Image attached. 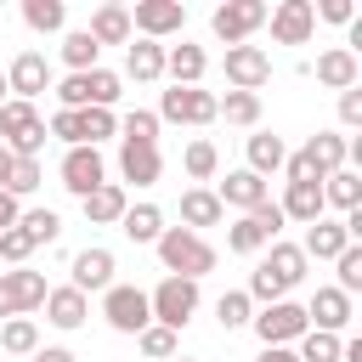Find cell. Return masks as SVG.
Segmentation results:
<instances>
[{"label":"cell","mask_w":362,"mask_h":362,"mask_svg":"<svg viewBox=\"0 0 362 362\" xmlns=\"http://www.w3.org/2000/svg\"><path fill=\"white\" fill-rule=\"evenodd\" d=\"M153 249H158V260H164V272H170V277L198 283L204 272H215V249H209L198 232H187V226H164Z\"/></svg>","instance_id":"6da1fadb"},{"label":"cell","mask_w":362,"mask_h":362,"mask_svg":"<svg viewBox=\"0 0 362 362\" xmlns=\"http://www.w3.org/2000/svg\"><path fill=\"white\" fill-rule=\"evenodd\" d=\"M0 147L11 158H40L45 147V119L34 113V102H0Z\"/></svg>","instance_id":"7a4b0ae2"},{"label":"cell","mask_w":362,"mask_h":362,"mask_svg":"<svg viewBox=\"0 0 362 362\" xmlns=\"http://www.w3.org/2000/svg\"><path fill=\"white\" fill-rule=\"evenodd\" d=\"M119 85H124V79H119L113 68H90V74H68V79L57 85V96H62V107H74V113H79V107H113V102H119Z\"/></svg>","instance_id":"3957f363"},{"label":"cell","mask_w":362,"mask_h":362,"mask_svg":"<svg viewBox=\"0 0 362 362\" xmlns=\"http://www.w3.org/2000/svg\"><path fill=\"white\" fill-rule=\"evenodd\" d=\"M147 305H153V322H158V328L181 334V328L192 322V311H198V283H187V277H164V283L147 294Z\"/></svg>","instance_id":"277c9868"},{"label":"cell","mask_w":362,"mask_h":362,"mask_svg":"<svg viewBox=\"0 0 362 362\" xmlns=\"http://www.w3.org/2000/svg\"><path fill=\"white\" fill-rule=\"evenodd\" d=\"M102 317H107V328H113V334H141V328L153 322V305H147V294H141V288L113 283V288L102 294Z\"/></svg>","instance_id":"5b68a950"},{"label":"cell","mask_w":362,"mask_h":362,"mask_svg":"<svg viewBox=\"0 0 362 362\" xmlns=\"http://www.w3.org/2000/svg\"><path fill=\"white\" fill-rule=\"evenodd\" d=\"M272 17V6L266 0H226V6H215V17H209V28H215V40H226V45H243L260 23Z\"/></svg>","instance_id":"8992f818"},{"label":"cell","mask_w":362,"mask_h":362,"mask_svg":"<svg viewBox=\"0 0 362 362\" xmlns=\"http://www.w3.org/2000/svg\"><path fill=\"white\" fill-rule=\"evenodd\" d=\"M45 277L40 272H28V266H17V272H0V317H28V311H40L45 305Z\"/></svg>","instance_id":"52a82bcc"},{"label":"cell","mask_w":362,"mask_h":362,"mask_svg":"<svg viewBox=\"0 0 362 362\" xmlns=\"http://www.w3.org/2000/svg\"><path fill=\"white\" fill-rule=\"evenodd\" d=\"M158 119H170V124H215V96L198 90V85H170L158 96Z\"/></svg>","instance_id":"ba28073f"},{"label":"cell","mask_w":362,"mask_h":362,"mask_svg":"<svg viewBox=\"0 0 362 362\" xmlns=\"http://www.w3.org/2000/svg\"><path fill=\"white\" fill-rule=\"evenodd\" d=\"M255 322V334H260V345H294L311 322H305V305H294V300H277V305H266V311H255L249 317Z\"/></svg>","instance_id":"9c48e42d"},{"label":"cell","mask_w":362,"mask_h":362,"mask_svg":"<svg viewBox=\"0 0 362 362\" xmlns=\"http://www.w3.org/2000/svg\"><path fill=\"white\" fill-rule=\"evenodd\" d=\"M226 79H232V90L260 96V85L272 79V57L260 45H226Z\"/></svg>","instance_id":"30bf717a"},{"label":"cell","mask_w":362,"mask_h":362,"mask_svg":"<svg viewBox=\"0 0 362 362\" xmlns=\"http://www.w3.org/2000/svg\"><path fill=\"white\" fill-rule=\"evenodd\" d=\"M181 23H187V6H181V0H136V11H130V34L141 28L147 40L181 34Z\"/></svg>","instance_id":"8fae6325"},{"label":"cell","mask_w":362,"mask_h":362,"mask_svg":"<svg viewBox=\"0 0 362 362\" xmlns=\"http://www.w3.org/2000/svg\"><path fill=\"white\" fill-rule=\"evenodd\" d=\"M102 181H107V164H102L96 147H68V153H62V187H68L74 198L96 192Z\"/></svg>","instance_id":"7c38bea8"},{"label":"cell","mask_w":362,"mask_h":362,"mask_svg":"<svg viewBox=\"0 0 362 362\" xmlns=\"http://www.w3.org/2000/svg\"><path fill=\"white\" fill-rule=\"evenodd\" d=\"M6 90H17V102H34L40 90H51V62L40 51H17L6 68Z\"/></svg>","instance_id":"4fadbf2b"},{"label":"cell","mask_w":362,"mask_h":362,"mask_svg":"<svg viewBox=\"0 0 362 362\" xmlns=\"http://www.w3.org/2000/svg\"><path fill=\"white\" fill-rule=\"evenodd\" d=\"M68 272H74V283H68V288H79L85 300H90L96 288L107 294V288H113V249H102V243H96V249H79Z\"/></svg>","instance_id":"5bb4252c"},{"label":"cell","mask_w":362,"mask_h":362,"mask_svg":"<svg viewBox=\"0 0 362 362\" xmlns=\"http://www.w3.org/2000/svg\"><path fill=\"white\" fill-rule=\"evenodd\" d=\"M266 23H272V40H277V45H305V40H311V28H317L311 0H283Z\"/></svg>","instance_id":"9a60e30c"},{"label":"cell","mask_w":362,"mask_h":362,"mask_svg":"<svg viewBox=\"0 0 362 362\" xmlns=\"http://www.w3.org/2000/svg\"><path fill=\"white\" fill-rule=\"evenodd\" d=\"M351 317H356V311H351V294H339L334 283H328V288H317V294H311V305H305V322H311V328H322V334L351 328Z\"/></svg>","instance_id":"2e32d148"},{"label":"cell","mask_w":362,"mask_h":362,"mask_svg":"<svg viewBox=\"0 0 362 362\" xmlns=\"http://www.w3.org/2000/svg\"><path fill=\"white\" fill-rule=\"evenodd\" d=\"M305 266H311V260L300 255V243H283V238H277V243H266V260H260V272H266V277H272L283 294H288V288L305 277Z\"/></svg>","instance_id":"e0dca14e"},{"label":"cell","mask_w":362,"mask_h":362,"mask_svg":"<svg viewBox=\"0 0 362 362\" xmlns=\"http://www.w3.org/2000/svg\"><path fill=\"white\" fill-rule=\"evenodd\" d=\"M158 170H164V158H158L153 141H124V147H119V175H124L130 187H153Z\"/></svg>","instance_id":"ac0fdd59"},{"label":"cell","mask_w":362,"mask_h":362,"mask_svg":"<svg viewBox=\"0 0 362 362\" xmlns=\"http://www.w3.org/2000/svg\"><path fill=\"white\" fill-rule=\"evenodd\" d=\"M215 198H221V209L232 204V209H243V215H249V209H260V204L272 198V187H266L255 170H232V175L221 181V192H215Z\"/></svg>","instance_id":"d6986e66"},{"label":"cell","mask_w":362,"mask_h":362,"mask_svg":"<svg viewBox=\"0 0 362 362\" xmlns=\"http://www.w3.org/2000/svg\"><path fill=\"white\" fill-rule=\"evenodd\" d=\"M283 221H300V226H311V221H322V181H288V192H283Z\"/></svg>","instance_id":"ffe728a7"},{"label":"cell","mask_w":362,"mask_h":362,"mask_svg":"<svg viewBox=\"0 0 362 362\" xmlns=\"http://www.w3.org/2000/svg\"><path fill=\"white\" fill-rule=\"evenodd\" d=\"M221 221H226V209H221V198H215L209 187H187V192H181V226H187V232L204 238V226H221Z\"/></svg>","instance_id":"44dd1931"},{"label":"cell","mask_w":362,"mask_h":362,"mask_svg":"<svg viewBox=\"0 0 362 362\" xmlns=\"http://www.w3.org/2000/svg\"><path fill=\"white\" fill-rule=\"evenodd\" d=\"M79 204H85V221H90V226H119V215L130 209V198H124V187H119V181H102V187H96V192H85Z\"/></svg>","instance_id":"7402d4cb"},{"label":"cell","mask_w":362,"mask_h":362,"mask_svg":"<svg viewBox=\"0 0 362 362\" xmlns=\"http://www.w3.org/2000/svg\"><path fill=\"white\" fill-rule=\"evenodd\" d=\"M317 79H322L328 90H351V85L362 79V62H356V51H345V45L322 51V57H317Z\"/></svg>","instance_id":"603a6c76"},{"label":"cell","mask_w":362,"mask_h":362,"mask_svg":"<svg viewBox=\"0 0 362 362\" xmlns=\"http://www.w3.org/2000/svg\"><path fill=\"white\" fill-rule=\"evenodd\" d=\"M345 249H351V238H345L339 221H311V232H305V243H300L305 260H339Z\"/></svg>","instance_id":"cb8c5ba5"},{"label":"cell","mask_w":362,"mask_h":362,"mask_svg":"<svg viewBox=\"0 0 362 362\" xmlns=\"http://www.w3.org/2000/svg\"><path fill=\"white\" fill-rule=\"evenodd\" d=\"M85 317H90V300H85L79 288H68V283H62V288H51V294H45V322H51V328H79Z\"/></svg>","instance_id":"d4e9b609"},{"label":"cell","mask_w":362,"mask_h":362,"mask_svg":"<svg viewBox=\"0 0 362 362\" xmlns=\"http://www.w3.org/2000/svg\"><path fill=\"white\" fill-rule=\"evenodd\" d=\"M124 74L141 79V85L164 79V45H158V40H136V45H124Z\"/></svg>","instance_id":"484cf974"},{"label":"cell","mask_w":362,"mask_h":362,"mask_svg":"<svg viewBox=\"0 0 362 362\" xmlns=\"http://www.w3.org/2000/svg\"><path fill=\"white\" fill-rule=\"evenodd\" d=\"M204 68H209L204 45H187V40H181V45H170V51H164V74H170L175 85H198V79H204Z\"/></svg>","instance_id":"4316f807"},{"label":"cell","mask_w":362,"mask_h":362,"mask_svg":"<svg viewBox=\"0 0 362 362\" xmlns=\"http://www.w3.org/2000/svg\"><path fill=\"white\" fill-rule=\"evenodd\" d=\"M96 45H130V11L124 6H96L90 28H85Z\"/></svg>","instance_id":"83f0119b"},{"label":"cell","mask_w":362,"mask_h":362,"mask_svg":"<svg viewBox=\"0 0 362 362\" xmlns=\"http://www.w3.org/2000/svg\"><path fill=\"white\" fill-rule=\"evenodd\" d=\"M305 153H311V164H317L322 175H334V170H345V158H351V141H345L339 130H317V136L305 141Z\"/></svg>","instance_id":"f1b7e54d"},{"label":"cell","mask_w":362,"mask_h":362,"mask_svg":"<svg viewBox=\"0 0 362 362\" xmlns=\"http://www.w3.org/2000/svg\"><path fill=\"white\" fill-rule=\"evenodd\" d=\"M119 232H124L130 243H158V232H164L158 204H130V209L119 215Z\"/></svg>","instance_id":"f546056e"},{"label":"cell","mask_w":362,"mask_h":362,"mask_svg":"<svg viewBox=\"0 0 362 362\" xmlns=\"http://www.w3.org/2000/svg\"><path fill=\"white\" fill-rule=\"evenodd\" d=\"M322 204H334V209H362V175L356 170H334V175H322Z\"/></svg>","instance_id":"4dcf8cb0"},{"label":"cell","mask_w":362,"mask_h":362,"mask_svg":"<svg viewBox=\"0 0 362 362\" xmlns=\"http://www.w3.org/2000/svg\"><path fill=\"white\" fill-rule=\"evenodd\" d=\"M283 158H288L283 136H266V130H260V136H249V164H243V170H255V175L266 181L272 170H283Z\"/></svg>","instance_id":"1f68e13d"},{"label":"cell","mask_w":362,"mask_h":362,"mask_svg":"<svg viewBox=\"0 0 362 362\" xmlns=\"http://www.w3.org/2000/svg\"><path fill=\"white\" fill-rule=\"evenodd\" d=\"M96 57H102V45H96L85 28L62 34V62H68V74H90V68H96Z\"/></svg>","instance_id":"d6a6232c"},{"label":"cell","mask_w":362,"mask_h":362,"mask_svg":"<svg viewBox=\"0 0 362 362\" xmlns=\"http://www.w3.org/2000/svg\"><path fill=\"white\" fill-rule=\"evenodd\" d=\"M215 119H226V124H260V96L226 90V96H215Z\"/></svg>","instance_id":"836d02e7"},{"label":"cell","mask_w":362,"mask_h":362,"mask_svg":"<svg viewBox=\"0 0 362 362\" xmlns=\"http://www.w3.org/2000/svg\"><path fill=\"white\" fill-rule=\"evenodd\" d=\"M0 351H11V356H34V351H40V328H34V317H6V328H0Z\"/></svg>","instance_id":"e575fe53"},{"label":"cell","mask_w":362,"mask_h":362,"mask_svg":"<svg viewBox=\"0 0 362 362\" xmlns=\"http://www.w3.org/2000/svg\"><path fill=\"white\" fill-rule=\"evenodd\" d=\"M339 334H322V328H305L300 339H294V356L300 362H339Z\"/></svg>","instance_id":"d590c367"},{"label":"cell","mask_w":362,"mask_h":362,"mask_svg":"<svg viewBox=\"0 0 362 362\" xmlns=\"http://www.w3.org/2000/svg\"><path fill=\"white\" fill-rule=\"evenodd\" d=\"M23 23H28L34 34H57V28L68 23V6H62V0H23Z\"/></svg>","instance_id":"8d00e7d4"},{"label":"cell","mask_w":362,"mask_h":362,"mask_svg":"<svg viewBox=\"0 0 362 362\" xmlns=\"http://www.w3.org/2000/svg\"><path fill=\"white\" fill-rule=\"evenodd\" d=\"M266 243H272V238H266V226H260L255 215H243V221L226 226V249H232V255H255V249H266Z\"/></svg>","instance_id":"74e56055"},{"label":"cell","mask_w":362,"mask_h":362,"mask_svg":"<svg viewBox=\"0 0 362 362\" xmlns=\"http://www.w3.org/2000/svg\"><path fill=\"white\" fill-rule=\"evenodd\" d=\"M40 181H45V164H40V158H11V175H6V187H0V192H11V198H28Z\"/></svg>","instance_id":"f35d334b"},{"label":"cell","mask_w":362,"mask_h":362,"mask_svg":"<svg viewBox=\"0 0 362 362\" xmlns=\"http://www.w3.org/2000/svg\"><path fill=\"white\" fill-rule=\"evenodd\" d=\"M181 164H187V175H192V181H209V175H215V164H221V153H215V141H204V136H198V141H187Z\"/></svg>","instance_id":"ab89813d"},{"label":"cell","mask_w":362,"mask_h":362,"mask_svg":"<svg viewBox=\"0 0 362 362\" xmlns=\"http://www.w3.org/2000/svg\"><path fill=\"white\" fill-rule=\"evenodd\" d=\"M17 226L34 238V249H40V243H57V232H62L57 209H23V215H17Z\"/></svg>","instance_id":"60d3db41"},{"label":"cell","mask_w":362,"mask_h":362,"mask_svg":"<svg viewBox=\"0 0 362 362\" xmlns=\"http://www.w3.org/2000/svg\"><path fill=\"white\" fill-rule=\"evenodd\" d=\"M215 317H221V328H243V322L255 317V300H249L243 288H226V294L215 300Z\"/></svg>","instance_id":"b9f144b4"},{"label":"cell","mask_w":362,"mask_h":362,"mask_svg":"<svg viewBox=\"0 0 362 362\" xmlns=\"http://www.w3.org/2000/svg\"><path fill=\"white\" fill-rule=\"evenodd\" d=\"M79 124H85V147H96V141L119 136V119H113V107H79Z\"/></svg>","instance_id":"7bdbcfd3"},{"label":"cell","mask_w":362,"mask_h":362,"mask_svg":"<svg viewBox=\"0 0 362 362\" xmlns=\"http://www.w3.org/2000/svg\"><path fill=\"white\" fill-rule=\"evenodd\" d=\"M119 136H124V141H153V147H158V113H147V107L124 113V119H119Z\"/></svg>","instance_id":"ee69618b"},{"label":"cell","mask_w":362,"mask_h":362,"mask_svg":"<svg viewBox=\"0 0 362 362\" xmlns=\"http://www.w3.org/2000/svg\"><path fill=\"white\" fill-rule=\"evenodd\" d=\"M136 345H141V356H153V362H170V356H175V334L158 328V322H147V328L136 334Z\"/></svg>","instance_id":"f6af8a7d"},{"label":"cell","mask_w":362,"mask_h":362,"mask_svg":"<svg viewBox=\"0 0 362 362\" xmlns=\"http://www.w3.org/2000/svg\"><path fill=\"white\" fill-rule=\"evenodd\" d=\"M334 266H339V283H334V288H339V294H356V288H362V243H351Z\"/></svg>","instance_id":"bcb514c9"},{"label":"cell","mask_w":362,"mask_h":362,"mask_svg":"<svg viewBox=\"0 0 362 362\" xmlns=\"http://www.w3.org/2000/svg\"><path fill=\"white\" fill-rule=\"evenodd\" d=\"M51 136L68 141V147H85V124H79V113H74V107H57V113H51Z\"/></svg>","instance_id":"7dc6e473"},{"label":"cell","mask_w":362,"mask_h":362,"mask_svg":"<svg viewBox=\"0 0 362 362\" xmlns=\"http://www.w3.org/2000/svg\"><path fill=\"white\" fill-rule=\"evenodd\" d=\"M28 255H34V238H28L23 226H6V232H0V260H11V266H23Z\"/></svg>","instance_id":"c3c4849f"},{"label":"cell","mask_w":362,"mask_h":362,"mask_svg":"<svg viewBox=\"0 0 362 362\" xmlns=\"http://www.w3.org/2000/svg\"><path fill=\"white\" fill-rule=\"evenodd\" d=\"M311 17H322V23H345V28H351V23H356V6H351V0H322V6H311Z\"/></svg>","instance_id":"681fc988"},{"label":"cell","mask_w":362,"mask_h":362,"mask_svg":"<svg viewBox=\"0 0 362 362\" xmlns=\"http://www.w3.org/2000/svg\"><path fill=\"white\" fill-rule=\"evenodd\" d=\"M339 124H345V130H356V124H362V90H356V85H351V90H339Z\"/></svg>","instance_id":"f907efd6"},{"label":"cell","mask_w":362,"mask_h":362,"mask_svg":"<svg viewBox=\"0 0 362 362\" xmlns=\"http://www.w3.org/2000/svg\"><path fill=\"white\" fill-rule=\"evenodd\" d=\"M283 170H288V181H322V170L311 164V153H305V147H300L294 158H283Z\"/></svg>","instance_id":"816d5d0a"},{"label":"cell","mask_w":362,"mask_h":362,"mask_svg":"<svg viewBox=\"0 0 362 362\" xmlns=\"http://www.w3.org/2000/svg\"><path fill=\"white\" fill-rule=\"evenodd\" d=\"M249 215H255V221H260V226H266V238H272V243H277V232H283V209H277V204H272V198H266V204H260V209H249Z\"/></svg>","instance_id":"f5cc1de1"},{"label":"cell","mask_w":362,"mask_h":362,"mask_svg":"<svg viewBox=\"0 0 362 362\" xmlns=\"http://www.w3.org/2000/svg\"><path fill=\"white\" fill-rule=\"evenodd\" d=\"M34 362H79V356H74L68 345H40V351H34Z\"/></svg>","instance_id":"db71d44e"},{"label":"cell","mask_w":362,"mask_h":362,"mask_svg":"<svg viewBox=\"0 0 362 362\" xmlns=\"http://www.w3.org/2000/svg\"><path fill=\"white\" fill-rule=\"evenodd\" d=\"M17 215H23V209H17V198H11V192H0V232H6V226H17Z\"/></svg>","instance_id":"11a10c76"},{"label":"cell","mask_w":362,"mask_h":362,"mask_svg":"<svg viewBox=\"0 0 362 362\" xmlns=\"http://www.w3.org/2000/svg\"><path fill=\"white\" fill-rule=\"evenodd\" d=\"M260 362H300V356H294V345H266Z\"/></svg>","instance_id":"9f6ffc18"},{"label":"cell","mask_w":362,"mask_h":362,"mask_svg":"<svg viewBox=\"0 0 362 362\" xmlns=\"http://www.w3.org/2000/svg\"><path fill=\"white\" fill-rule=\"evenodd\" d=\"M6 175H11V153L0 147V187H6Z\"/></svg>","instance_id":"6f0895ef"},{"label":"cell","mask_w":362,"mask_h":362,"mask_svg":"<svg viewBox=\"0 0 362 362\" xmlns=\"http://www.w3.org/2000/svg\"><path fill=\"white\" fill-rule=\"evenodd\" d=\"M170 362H192V356H170Z\"/></svg>","instance_id":"680465c9"},{"label":"cell","mask_w":362,"mask_h":362,"mask_svg":"<svg viewBox=\"0 0 362 362\" xmlns=\"http://www.w3.org/2000/svg\"><path fill=\"white\" fill-rule=\"evenodd\" d=\"M0 90H6V74H0ZM0 102H6V96H0Z\"/></svg>","instance_id":"91938a15"}]
</instances>
